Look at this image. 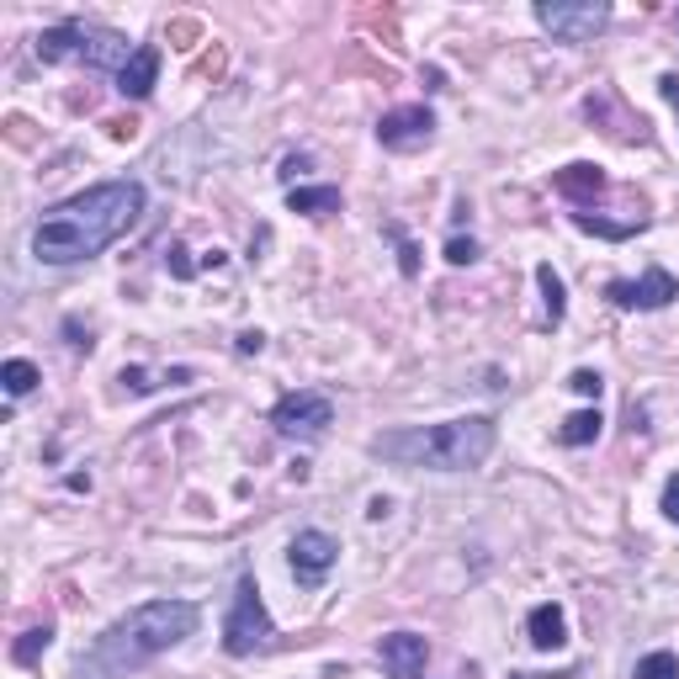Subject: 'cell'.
<instances>
[{
    "mask_svg": "<svg viewBox=\"0 0 679 679\" xmlns=\"http://www.w3.org/2000/svg\"><path fill=\"white\" fill-rule=\"evenodd\" d=\"M138 218H144V186L138 181L90 186L81 197L59 202L53 213H43V223L33 229V255L43 266H75V260L101 255L112 240H122Z\"/></svg>",
    "mask_w": 679,
    "mask_h": 679,
    "instance_id": "1",
    "label": "cell"
},
{
    "mask_svg": "<svg viewBox=\"0 0 679 679\" xmlns=\"http://www.w3.org/2000/svg\"><path fill=\"white\" fill-rule=\"evenodd\" d=\"M202 610L192 599H149L138 610H128L122 621H112L101 638L90 642L75 664V679H128L133 669H144L149 658L170 653L175 642H186L197 632Z\"/></svg>",
    "mask_w": 679,
    "mask_h": 679,
    "instance_id": "2",
    "label": "cell"
},
{
    "mask_svg": "<svg viewBox=\"0 0 679 679\" xmlns=\"http://www.w3.org/2000/svg\"><path fill=\"white\" fill-rule=\"evenodd\" d=\"M499 440V425L488 414H462V420H440V425H409L372 440V457L393 462V468H431V473H473L488 462Z\"/></svg>",
    "mask_w": 679,
    "mask_h": 679,
    "instance_id": "3",
    "label": "cell"
},
{
    "mask_svg": "<svg viewBox=\"0 0 679 679\" xmlns=\"http://www.w3.org/2000/svg\"><path fill=\"white\" fill-rule=\"evenodd\" d=\"M138 48L122 38V33H112V27H96V22H59V27H48L38 38V59L43 64H64V59H81L85 70H112V75H122V64L133 59Z\"/></svg>",
    "mask_w": 679,
    "mask_h": 679,
    "instance_id": "4",
    "label": "cell"
},
{
    "mask_svg": "<svg viewBox=\"0 0 679 679\" xmlns=\"http://www.w3.org/2000/svg\"><path fill=\"white\" fill-rule=\"evenodd\" d=\"M271 642H277L271 610H266V599H260V584L244 573L240 590H234V605H229V616H223V653L250 658V653H266Z\"/></svg>",
    "mask_w": 679,
    "mask_h": 679,
    "instance_id": "5",
    "label": "cell"
},
{
    "mask_svg": "<svg viewBox=\"0 0 679 679\" xmlns=\"http://www.w3.org/2000/svg\"><path fill=\"white\" fill-rule=\"evenodd\" d=\"M536 22L558 43H595L610 22L605 0H536Z\"/></svg>",
    "mask_w": 679,
    "mask_h": 679,
    "instance_id": "6",
    "label": "cell"
},
{
    "mask_svg": "<svg viewBox=\"0 0 679 679\" xmlns=\"http://www.w3.org/2000/svg\"><path fill=\"white\" fill-rule=\"evenodd\" d=\"M271 425L281 436H303L319 440L329 425H335V403L324 399L319 388H298V393H281L277 409H271Z\"/></svg>",
    "mask_w": 679,
    "mask_h": 679,
    "instance_id": "7",
    "label": "cell"
},
{
    "mask_svg": "<svg viewBox=\"0 0 679 679\" xmlns=\"http://www.w3.org/2000/svg\"><path fill=\"white\" fill-rule=\"evenodd\" d=\"M431 138H436V112H431L425 101H414V107H393V112H383V122H377V144L393 149V155L425 149Z\"/></svg>",
    "mask_w": 679,
    "mask_h": 679,
    "instance_id": "8",
    "label": "cell"
},
{
    "mask_svg": "<svg viewBox=\"0 0 679 679\" xmlns=\"http://www.w3.org/2000/svg\"><path fill=\"white\" fill-rule=\"evenodd\" d=\"M287 558H292V573H298L303 590H319L324 579H329V568L340 562V542L329 531H298L292 547H287Z\"/></svg>",
    "mask_w": 679,
    "mask_h": 679,
    "instance_id": "9",
    "label": "cell"
},
{
    "mask_svg": "<svg viewBox=\"0 0 679 679\" xmlns=\"http://www.w3.org/2000/svg\"><path fill=\"white\" fill-rule=\"evenodd\" d=\"M605 298H610L616 308H642V314H653V308H669V303H675L679 281L669 277L664 266H647L638 281H610Z\"/></svg>",
    "mask_w": 679,
    "mask_h": 679,
    "instance_id": "10",
    "label": "cell"
},
{
    "mask_svg": "<svg viewBox=\"0 0 679 679\" xmlns=\"http://www.w3.org/2000/svg\"><path fill=\"white\" fill-rule=\"evenodd\" d=\"M377 658H383V669L393 679H420L425 675V658H431V642L420 632H388L377 642Z\"/></svg>",
    "mask_w": 679,
    "mask_h": 679,
    "instance_id": "11",
    "label": "cell"
},
{
    "mask_svg": "<svg viewBox=\"0 0 679 679\" xmlns=\"http://www.w3.org/2000/svg\"><path fill=\"white\" fill-rule=\"evenodd\" d=\"M155 81H160V48H155V43H138V53L122 64L118 90L128 101H144V96L155 90Z\"/></svg>",
    "mask_w": 679,
    "mask_h": 679,
    "instance_id": "12",
    "label": "cell"
},
{
    "mask_svg": "<svg viewBox=\"0 0 679 679\" xmlns=\"http://www.w3.org/2000/svg\"><path fill=\"white\" fill-rule=\"evenodd\" d=\"M553 186H558L568 202L584 207V202H595L599 192H605V170H599V165H562L558 175H553Z\"/></svg>",
    "mask_w": 679,
    "mask_h": 679,
    "instance_id": "13",
    "label": "cell"
},
{
    "mask_svg": "<svg viewBox=\"0 0 679 679\" xmlns=\"http://www.w3.org/2000/svg\"><path fill=\"white\" fill-rule=\"evenodd\" d=\"M525 632H531V647H542V653H553L568 642V616H562V605H536L531 616H525Z\"/></svg>",
    "mask_w": 679,
    "mask_h": 679,
    "instance_id": "14",
    "label": "cell"
},
{
    "mask_svg": "<svg viewBox=\"0 0 679 679\" xmlns=\"http://www.w3.org/2000/svg\"><path fill=\"white\" fill-rule=\"evenodd\" d=\"M287 207L308 213V218H329V213H340V186H292Z\"/></svg>",
    "mask_w": 679,
    "mask_h": 679,
    "instance_id": "15",
    "label": "cell"
},
{
    "mask_svg": "<svg viewBox=\"0 0 679 679\" xmlns=\"http://www.w3.org/2000/svg\"><path fill=\"white\" fill-rule=\"evenodd\" d=\"M599 409H579V414H568L558 425V440L562 446H590V440H599Z\"/></svg>",
    "mask_w": 679,
    "mask_h": 679,
    "instance_id": "16",
    "label": "cell"
},
{
    "mask_svg": "<svg viewBox=\"0 0 679 679\" xmlns=\"http://www.w3.org/2000/svg\"><path fill=\"white\" fill-rule=\"evenodd\" d=\"M536 287H542V303H547V324H562V314H568V292H562V277L542 260L536 266Z\"/></svg>",
    "mask_w": 679,
    "mask_h": 679,
    "instance_id": "17",
    "label": "cell"
},
{
    "mask_svg": "<svg viewBox=\"0 0 679 679\" xmlns=\"http://www.w3.org/2000/svg\"><path fill=\"white\" fill-rule=\"evenodd\" d=\"M0 383H5V393H11V399H27V393L43 383V372L33 366V361L16 356V361H5V366H0Z\"/></svg>",
    "mask_w": 679,
    "mask_h": 679,
    "instance_id": "18",
    "label": "cell"
},
{
    "mask_svg": "<svg viewBox=\"0 0 679 679\" xmlns=\"http://www.w3.org/2000/svg\"><path fill=\"white\" fill-rule=\"evenodd\" d=\"M573 229L599 234V240H632V234L642 229V218H638V223H605V218H595V213H573Z\"/></svg>",
    "mask_w": 679,
    "mask_h": 679,
    "instance_id": "19",
    "label": "cell"
},
{
    "mask_svg": "<svg viewBox=\"0 0 679 679\" xmlns=\"http://www.w3.org/2000/svg\"><path fill=\"white\" fill-rule=\"evenodd\" d=\"M48 642H53V627H33V632H22V642L11 647V658L27 669V664H38L43 653H48Z\"/></svg>",
    "mask_w": 679,
    "mask_h": 679,
    "instance_id": "20",
    "label": "cell"
},
{
    "mask_svg": "<svg viewBox=\"0 0 679 679\" xmlns=\"http://www.w3.org/2000/svg\"><path fill=\"white\" fill-rule=\"evenodd\" d=\"M632 679H679V658L675 653H647V658H638V675Z\"/></svg>",
    "mask_w": 679,
    "mask_h": 679,
    "instance_id": "21",
    "label": "cell"
},
{
    "mask_svg": "<svg viewBox=\"0 0 679 679\" xmlns=\"http://www.w3.org/2000/svg\"><path fill=\"white\" fill-rule=\"evenodd\" d=\"M383 234H388V240L399 244V271H403V277H420V244L409 240V234H403L399 223H383Z\"/></svg>",
    "mask_w": 679,
    "mask_h": 679,
    "instance_id": "22",
    "label": "cell"
},
{
    "mask_svg": "<svg viewBox=\"0 0 679 679\" xmlns=\"http://www.w3.org/2000/svg\"><path fill=\"white\" fill-rule=\"evenodd\" d=\"M446 260H451V266H473V260H478V240H473V234H468V240L451 234V240H446Z\"/></svg>",
    "mask_w": 679,
    "mask_h": 679,
    "instance_id": "23",
    "label": "cell"
},
{
    "mask_svg": "<svg viewBox=\"0 0 679 679\" xmlns=\"http://www.w3.org/2000/svg\"><path fill=\"white\" fill-rule=\"evenodd\" d=\"M165 266H170V277H175V281H192V277H197V266L186 260V250H181V244H170V250H165Z\"/></svg>",
    "mask_w": 679,
    "mask_h": 679,
    "instance_id": "24",
    "label": "cell"
},
{
    "mask_svg": "<svg viewBox=\"0 0 679 679\" xmlns=\"http://www.w3.org/2000/svg\"><path fill=\"white\" fill-rule=\"evenodd\" d=\"M568 388H573V393H584V399H599V388H605V383H599V372H590V366H579V372L568 377Z\"/></svg>",
    "mask_w": 679,
    "mask_h": 679,
    "instance_id": "25",
    "label": "cell"
},
{
    "mask_svg": "<svg viewBox=\"0 0 679 679\" xmlns=\"http://www.w3.org/2000/svg\"><path fill=\"white\" fill-rule=\"evenodd\" d=\"M118 383L128 388V393H155V388H160V383H149V372H144V366H122Z\"/></svg>",
    "mask_w": 679,
    "mask_h": 679,
    "instance_id": "26",
    "label": "cell"
},
{
    "mask_svg": "<svg viewBox=\"0 0 679 679\" xmlns=\"http://www.w3.org/2000/svg\"><path fill=\"white\" fill-rule=\"evenodd\" d=\"M664 516H669V520L679 525V473H675L669 483H664Z\"/></svg>",
    "mask_w": 679,
    "mask_h": 679,
    "instance_id": "27",
    "label": "cell"
},
{
    "mask_svg": "<svg viewBox=\"0 0 679 679\" xmlns=\"http://www.w3.org/2000/svg\"><path fill=\"white\" fill-rule=\"evenodd\" d=\"M234 345H240L244 356H255V351L266 345V335H260V329H244V335H240V340H234Z\"/></svg>",
    "mask_w": 679,
    "mask_h": 679,
    "instance_id": "28",
    "label": "cell"
},
{
    "mask_svg": "<svg viewBox=\"0 0 679 679\" xmlns=\"http://www.w3.org/2000/svg\"><path fill=\"white\" fill-rule=\"evenodd\" d=\"M658 90H664V101L675 107V118H679V75H664V81H658Z\"/></svg>",
    "mask_w": 679,
    "mask_h": 679,
    "instance_id": "29",
    "label": "cell"
},
{
    "mask_svg": "<svg viewBox=\"0 0 679 679\" xmlns=\"http://www.w3.org/2000/svg\"><path fill=\"white\" fill-rule=\"evenodd\" d=\"M64 335H70V345H75V351H90V345H96L90 335H81V324H64Z\"/></svg>",
    "mask_w": 679,
    "mask_h": 679,
    "instance_id": "30",
    "label": "cell"
}]
</instances>
